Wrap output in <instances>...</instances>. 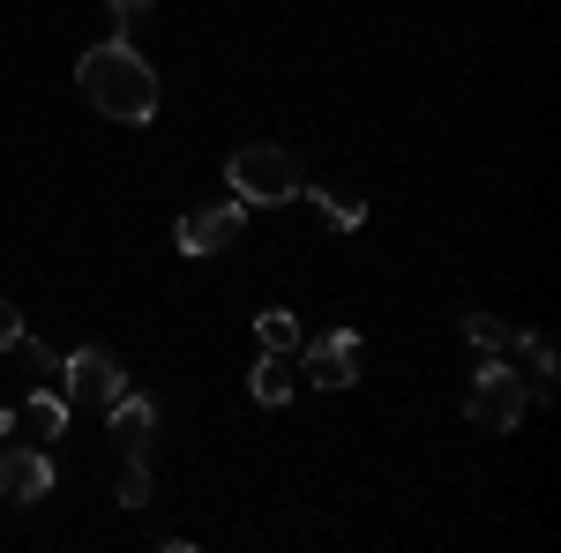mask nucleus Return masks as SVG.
<instances>
[{
    "mask_svg": "<svg viewBox=\"0 0 561 553\" xmlns=\"http://www.w3.org/2000/svg\"><path fill=\"white\" fill-rule=\"evenodd\" d=\"M60 396H68V412H105V404L128 396V367L113 352H68L60 359Z\"/></svg>",
    "mask_w": 561,
    "mask_h": 553,
    "instance_id": "obj_4",
    "label": "nucleus"
},
{
    "mask_svg": "<svg viewBox=\"0 0 561 553\" xmlns=\"http://www.w3.org/2000/svg\"><path fill=\"white\" fill-rule=\"evenodd\" d=\"M248 389H255V404H285V396L300 389V375H293V352H262L255 375H248Z\"/></svg>",
    "mask_w": 561,
    "mask_h": 553,
    "instance_id": "obj_9",
    "label": "nucleus"
},
{
    "mask_svg": "<svg viewBox=\"0 0 561 553\" xmlns=\"http://www.w3.org/2000/svg\"><path fill=\"white\" fill-rule=\"evenodd\" d=\"M105 419H113V449L121 457H150V434H158V404L150 396H121V404H105Z\"/></svg>",
    "mask_w": 561,
    "mask_h": 553,
    "instance_id": "obj_8",
    "label": "nucleus"
},
{
    "mask_svg": "<svg viewBox=\"0 0 561 553\" xmlns=\"http://www.w3.org/2000/svg\"><path fill=\"white\" fill-rule=\"evenodd\" d=\"M15 337H23V314H15V307L0 299V352H15Z\"/></svg>",
    "mask_w": 561,
    "mask_h": 553,
    "instance_id": "obj_18",
    "label": "nucleus"
},
{
    "mask_svg": "<svg viewBox=\"0 0 561 553\" xmlns=\"http://www.w3.org/2000/svg\"><path fill=\"white\" fill-rule=\"evenodd\" d=\"M150 502V457H128V471H121V509H142Z\"/></svg>",
    "mask_w": 561,
    "mask_h": 553,
    "instance_id": "obj_17",
    "label": "nucleus"
},
{
    "mask_svg": "<svg viewBox=\"0 0 561 553\" xmlns=\"http://www.w3.org/2000/svg\"><path fill=\"white\" fill-rule=\"evenodd\" d=\"M23 426H31L38 441H53V434L68 426V396H60V389H31V404H23Z\"/></svg>",
    "mask_w": 561,
    "mask_h": 553,
    "instance_id": "obj_12",
    "label": "nucleus"
},
{
    "mask_svg": "<svg viewBox=\"0 0 561 553\" xmlns=\"http://www.w3.org/2000/svg\"><path fill=\"white\" fill-rule=\"evenodd\" d=\"M314 203H322V217H330L337 232H359V224H367V203H352V195H337V187H330V195H314Z\"/></svg>",
    "mask_w": 561,
    "mask_h": 553,
    "instance_id": "obj_16",
    "label": "nucleus"
},
{
    "mask_svg": "<svg viewBox=\"0 0 561 553\" xmlns=\"http://www.w3.org/2000/svg\"><path fill=\"white\" fill-rule=\"evenodd\" d=\"M300 382H314V389H352L359 382V330H330V337H314V344H300Z\"/></svg>",
    "mask_w": 561,
    "mask_h": 553,
    "instance_id": "obj_6",
    "label": "nucleus"
},
{
    "mask_svg": "<svg viewBox=\"0 0 561 553\" xmlns=\"http://www.w3.org/2000/svg\"><path fill=\"white\" fill-rule=\"evenodd\" d=\"M76 83H83V97L105 113V120H128V128L158 120V68L121 38L90 45L83 60H76Z\"/></svg>",
    "mask_w": 561,
    "mask_h": 553,
    "instance_id": "obj_1",
    "label": "nucleus"
},
{
    "mask_svg": "<svg viewBox=\"0 0 561 553\" xmlns=\"http://www.w3.org/2000/svg\"><path fill=\"white\" fill-rule=\"evenodd\" d=\"M465 337H472L479 352H510V337H517V330H510L502 314H465Z\"/></svg>",
    "mask_w": 561,
    "mask_h": 553,
    "instance_id": "obj_15",
    "label": "nucleus"
},
{
    "mask_svg": "<svg viewBox=\"0 0 561 553\" xmlns=\"http://www.w3.org/2000/svg\"><path fill=\"white\" fill-rule=\"evenodd\" d=\"M8 434H15V412H0V441H8Z\"/></svg>",
    "mask_w": 561,
    "mask_h": 553,
    "instance_id": "obj_19",
    "label": "nucleus"
},
{
    "mask_svg": "<svg viewBox=\"0 0 561 553\" xmlns=\"http://www.w3.org/2000/svg\"><path fill=\"white\" fill-rule=\"evenodd\" d=\"M465 412H472V426H486V434H517V419L531 412V382H517V367H510L502 352H486V367L472 375Z\"/></svg>",
    "mask_w": 561,
    "mask_h": 553,
    "instance_id": "obj_3",
    "label": "nucleus"
},
{
    "mask_svg": "<svg viewBox=\"0 0 561 553\" xmlns=\"http://www.w3.org/2000/svg\"><path fill=\"white\" fill-rule=\"evenodd\" d=\"M225 187H232L248 210H255V203H293V195H300V165H293V150H277V142H248V150H232Z\"/></svg>",
    "mask_w": 561,
    "mask_h": 553,
    "instance_id": "obj_2",
    "label": "nucleus"
},
{
    "mask_svg": "<svg viewBox=\"0 0 561 553\" xmlns=\"http://www.w3.org/2000/svg\"><path fill=\"white\" fill-rule=\"evenodd\" d=\"M510 352H524L531 396H547V389H554V344H547V337H531V330H517V337H510Z\"/></svg>",
    "mask_w": 561,
    "mask_h": 553,
    "instance_id": "obj_11",
    "label": "nucleus"
},
{
    "mask_svg": "<svg viewBox=\"0 0 561 553\" xmlns=\"http://www.w3.org/2000/svg\"><path fill=\"white\" fill-rule=\"evenodd\" d=\"M255 337H262V352H300V314L293 307H262L255 314Z\"/></svg>",
    "mask_w": 561,
    "mask_h": 553,
    "instance_id": "obj_10",
    "label": "nucleus"
},
{
    "mask_svg": "<svg viewBox=\"0 0 561 553\" xmlns=\"http://www.w3.org/2000/svg\"><path fill=\"white\" fill-rule=\"evenodd\" d=\"M45 494H53V457L45 449H0V502L31 509Z\"/></svg>",
    "mask_w": 561,
    "mask_h": 553,
    "instance_id": "obj_7",
    "label": "nucleus"
},
{
    "mask_svg": "<svg viewBox=\"0 0 561 553\" xmlns=\"http://www.w3.org/2000/svg\"><path fill=\"white\" fill-rule=\"evenodd\" d=\"M240 224H248V203L240 195H225V203H195V210L180 217V255H225L232 240H240Z\"/></svg>",
    "mask_w": 561,
    "mask_h": 553,
    "instance_id": "obj_5",
    "label": "nucleus"
},
{
    "mask_svg": "<svg viewBox=\"0 0 561 553\" xmlns=\"http://www.w3.org/2000/svg\"><path fill=\"white\" fill-rule=\"evenodd\" d=\"M15 352H23V367H31V382H60V352H53V344H38L31 330H23Z\"/></svg>",
    "mask_w": 561,
    "mask_h": 553,
    "instance_id": "obj_14",
    "label": "nucleus"
},
{
    "mask_svg": "<svg viewBox=\"0 0 561 553\" xmlns=\"http://www.w3.org/2000/svg\"><path fill=\"white\" fill-rule=\"evenodd\" d=\"M105 15H113V38L128 45L135 31H150V15H158V0H113V8H105Z\"/></svg>",
    "mask_w": 561,
    "mask_h": 553,
    "instance_id": "obj_13",
    "label": "nucleus"
}]
</instances>
